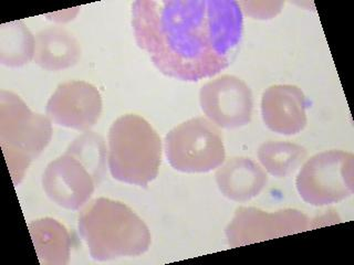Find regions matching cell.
<instances>
[{"label":"cell","instance_id":"cell-1","mask_svg":"<svg viewBox=\"0 0 354 265\" xmlns=\"http://www.w3.org/2000/svg\"><path fill=\"white\" fill-rule=\"evenodd\" d=\"M132 27L138 47L160 73L197 82L232 64L243 17L234 0H138Z\"/></svg>","mask_w":354,"mask_h":265},{"label":"cell","instance_id":"cell-2","mask_svg":"<svg viewBox=\"0 0 354 265\" xmlns=\"http://www.w3.org/2000/svg\"><path fill=\"white\" fill-rule=\"evenodd\" d=\"M77 228L92 259L100 262L138 257L152 243L149 226L130 207L103 197L81 210Z\"/></svg>","mask_w":354,"mask_h":265},{"label":"cell","instance_id":"cell-3","mask_svg":"<svg viewBox=\"0 0 354 265\" xmlns=\"http://www.w3.org/2000/svg\"><path fill=\"white\" fill-rule=\"evenodd\" d=\"M108 164L114 179L147 187L158 177L162 164V141L147 119L127 114L109 130Z\"/></svg>","mask_w":354,"mask_h":265},{"label":"cell","instance_id":"cell-4","mask_svg":"<svg viewBox=\"0 0 354 265\" xmlns=\"http://www.w3.org/2000/svg\"><path fill=\"white\" fill-rule=\"evenodd\" d=\"M51 121L32 112L14 92L0 91V143L15 186L51 141Z\"/></svg>","mask_w":354,"mask_h":265},{"label":"cell","instance_id":"cell-5","mask_svg":"<svg viewBox=\"0 0 354 265\" xmlns=\"http://www.w3.org/2000/svg\"><path fill=\"white\" fill-rule=\"evenodd\" d=\"M165 155L175 170L188 174L209 173L226 159L224 138L213 121L195 117L167 132Z\"/></svg>","mask_w":354,"mask_h":265},{"label":"cell","instance_id":"cell-6","mask_svg":"<svg viewBox=\"0 0 354 265\" xmlns=\"http://www.w3.org/2000/svg\"><path fill=\"white\" fill-rule=\"evenodd\" d=\"M302 200L324 207L346 200L354 193V156L344 150L319 153L304 161L296 178Z\"/></svg>","mask_w":354,"mask_h":265},{"label":"cell","instance_id":"cell-7","mask_svg":"<svg viewBox=\"0 0 354 265\" xmlns=\"http://www.w3.org/2000/svg\"><path fill=\"white\" fill-rule=\"evenodd\" d=\"M315 221L297 209L267 213L254 207H239L225 230L228 246L241 248L252 243L296 235L315 228Z\"/></svg>","mask_w":354,"mask_h":265},{"label":"cell","instance_id":"cell-8","mask_svg":"<svg viewBox=\"0 0 354 265\" xmlns=\"http://www.w3.org/2000/svg\"><path fill=\"white\" fill-rule=\"evenodd\" d=\"M102 177L66 149L42 175V187L51 202L64 209L79 210L88 204Z\"/></svg>","mask_w":354,"mask_h":265},{"label":"cell","instance_id":"cell-9","mask_svg":"<svg viewBox=\"0 0 354 265\" xmlns=\"http://www.w3.org/2000/svg\"><path fill=\"white\" fill-rule=\"evenodd\" d=\"M199 103L207 119L221 128H239L252 121V90L235 75H221L204 84L199 92Z\"/></svg>","mask_w":354,"mask_h":265},{"label":"cell","instance_id":"cell-10","mask_svg":"<svg viewBox=\"0 0 354 265\" xmlns=\"http://www.w3.org/2000/svg\"><path fill=\"white\" fill-rule=\"evenodd\" d=\"M102 113L99 90L86 81L59 84L47 103V116L59 126L88 132Z\"/></svg>","mask_w":354,"mask_h":265},{"label":"cell","instance_id":"cell-11","mask_svg":"<svg viewBox=\"0 0 354 265\" xmlns=\"http://www.w3.org/2000/svg\"><path fill=\"white\" fill-rule=\"evenodd\" d=\"M307 106L306 95L298 86H270L261 97L263 123L269 130L280 135H297L307 126Z\"/></svg>","mask_w":354,"mask_h":265},{"label":"cell","instance_id":"cell-12","mask_svg":"<svg viewBox=\"0 0 354 265\" xmlns=\"http://www.w3.org/2000/svg\"><path fill=\"white\" fill-rule=\"evenodd\" d=\"M216 184L226 198L246 202L259 196L268 184L265 169L248 157H232L219 166Z\"/></svg>","mask_w":354,"mask_h":265},{"label":"cell","instance_id":"cell-13","mask_svg":"<svg viewBox=\"0 0 354 265\" xmlns=\"http://www.w3.org/2000/svg\"><path fill=\"white\" fill-rule=\"evenodd\" d=\"M80 42L64 27H48L36 35L33 61L47 71L69 69L80 61Z\"/></svg>","mask_w":354,"mask_h":265},{"label":"cell","instance_id":"cell-14","mask_svg":"<svg viewBox=\"0 0 354 265\" xmlns=\"http://www.w3.org/2000/svg\"><path fill=\"white\" fill-rule=\"evenodd\" d=\"M33 246L42 265H66L71 252V237L64 224L53 218H41L28 224Z\"/></svg>","mask_w":354,"mask_h":265},{"label":"cell","instance_id":"cell-15","mask_svg":"<svg viewBox=\"0 0 354 265\" xmlns=\"http://www.w3.org/2000/svg\"><path fill=\"white\" fill-rule=\"evenodd\" d=\"M258 159L268 174L285 178L293 174L307 159V149L291 141H267L258 148Z\"/></svg>","mask_w":354,"mask_h":265},{"label":"cell","instance_id":"cell-16","mask_svg":"<svg viewBox=\"0 0 354 265\" xmlns=\"http://www.w3.org/2000/svg\"><path fill=\"white\" fill-rule=\"evenodd\" d=\"M36 38L24 21L3 23L0 27V62L19 68L33 60Z\"/></svg>","mask_w":354,"mask_h":265},{"label":"cell","instance_id":"cell-17","mask_svg":"<svg viewBox=\"0 0 354 265\" xmlns=\"http://www.w3.org/2000/svg\"><path fill=\"white\" fill-rule=\"evenodd\" d=\"M241 11L254 19L267 20L274 18L281 11L282 1H239Z\"/></svg>","mask_w":354,"mask_h":265}]
</instances>
